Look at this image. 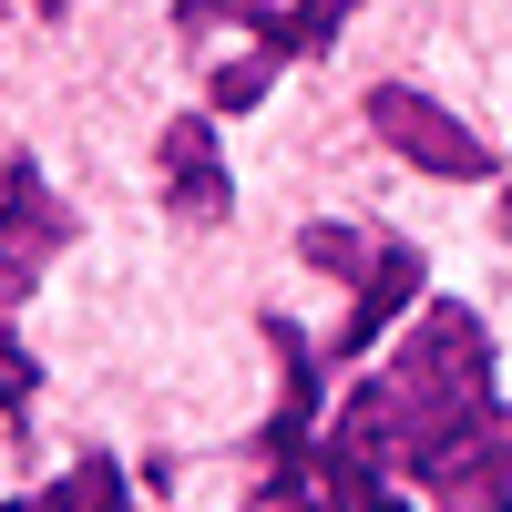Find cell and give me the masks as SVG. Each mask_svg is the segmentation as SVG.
<instances>
[{
    "instance_id": "cell-7",
    "label": "cell",
    "mask_w": 512,
    "mask_h": 512,
    "mask_svg": "<svg viewBox=\"0 0 512 512\" xmlns=\"http://www.w3.org/2000/svg\"><path fill=\"white\" fill-rule=\"evenodd\" d=\"M41 502H52V512H134V482H123V461H113V451H82Z\"/></svg>"
},
{
    "instance_id": "cell-2",
    "label": "cell",
    "mask_w": 512,
    "mask_h": 512,
    "mask_svg": "<svg viewBox=\"0 0 512 512\" xmlns=\"http://www.w3.org/2000/svg\"><path fill=\"white\" fill-rule=\"evenodd\" d=\"M62 246H72V205L52 195L41 154H11L0 164V318L41 287V267H52Z\"/></svg>"
},
{
    "instance_id": "cell-8",
    "label": "cell",
    "mask_w": 512,
    "mask_h": 512,
    "mask_svg": "<svg viewBox=\"0 0 512 512\" xmlns=\"http://www.w3.org/2000/svg\"><path fill=\"white\" fill-rule=\"evenodd\" d=\"M31 390H41V359L11 338V318H0V431H21V420H31Z\"/></svg>"
},
{
    "instance_id": "cell-12",
    "label": "cell",
    "mask_w": 512,
    "mask_h": 512,
    "mask_svg": "<svg viewBox=\"0 0 512 512\" xmlns=\"http://www.w3.org/2000/svg\"><path fill=\"white\" fill-rule=\"evenodd\" d=\"M0 11H11V0H0ZM41 11H62V0H41Z\"/></svg>"
},
{
    "instance_id": "cell-3",
    "label": "cell",
    "mask_w": 512,
    "mask_h": 512,
    "mask_svg": "<svg viewBox=\"0 0 512 512\" xmlns=\"http://www.w3.org/2000/svg\"><path fill=\"white\" fill-rule=\"evenodd\" d=\"M369 134L390 144L400 164L441 175V185H492V144L461 113H441L431 93H410V82H379V93H369Z\"/></svg>"
},
{
    "instance_id": "cell-11",
    "label": "cell",
    "mask_w": 512,
    "mask_h": 512,
    "mask_svg": "<svg viewBox=\"0 0 512 512\" xmlns=\"http://www.w3.org/2000/svg\"><path fill=\"white\" fill-rule=\"evenodd\" d=\"M502 236H512V195H502Z\"/></svg>"
},
{
    "instance_id": "cell-1",
    "label": "cell",
    "mask_w": 512,
    "mask_h": 512,
    "mask_svg": "<svg viewBox=\"0 0 512 512\" xmlns=\"http://www.w3.org/2000/svg\"><path fill=\"white\" fill-rule=\"evenodd\" d=\"M369 472L400 492L420 482L441 512H512V410L492 400V338L482 318L441 297L390 359H379L328 420Z\"/></svg>"
},
{
    "instance_id": "cell-6",
    "label": "cell",
    "mask_w": 512,
    "mask_h": 512,
    "mask_svg": "<svg viewBox=\"0 0 512 512\" xmlns=\"http://www.w3.org/2000/svg\"><path fill=\"white\" fill-rule=\"evenodd\" d=\"M420 277H431V267H420V246H410V236H390V246L369 256V277H359V308H349V328L328 338V359H359V349H379V338H390V318L420 297Z\"/></svg>"
},
{
    "instance_id": "cell-4",
    "label": "cell",
    "mask_w": 512,
    "mask_h": 512,
    "mask_svg": "<svg viewBox=\"0 0 512 512\" xmlns=\"http://www.w3.org/2000/svg\"><path fill=\"white\" fill-rule=\"evenodd\" d=\"M359 0H175L185 31H246V52H277V62H318L338 31H349Z\"/></svg>"
},
{
    "instance_id": "cell-5",
    "label": "cell",
    "mask_w": 512,
    "mask_h": 512,
    "mask_svg": "<svg viewBox=\"0 0 512 512\" xmlns=\"http://www.w3.org/2000/svg\"><path fill=\"white\" fill-rule=\"evenodd\" d=\"M154 185L185 226H226L236 216V185H226V154H216V113H175L154 144Z\"/></svg>"
},
{
    "instance_id": "cell-10",
    "label": "cell",
    "mask_w": 512,
    "mask_h": 512,
    "mask_svg": "<svg viewBox=\"0 0 512 512\" xmlns=\"http://www.w3.org/2000/svg\"><path fill=\"white\" fill-rule=\"evenodd\" d=\"M0 512H52V502H41V492H31V502H0Z\"/></svg>"
},
{
    "instance_id": "cell-9",
    "label": "cell",
    "mask_w": 512,
    "mask_h": 512,
    "mask_svg": "<svg viewBox=\"0 0 512 512\" xmlns=\"http://www.w3.org/2000/svg\"><path fill=\"white\" fill-rule=\"evenodd\" d=\"M297 256H308V267H359V277H369L379 246H359L349 226H297Z\"/></svg>"
}]
</instances>
